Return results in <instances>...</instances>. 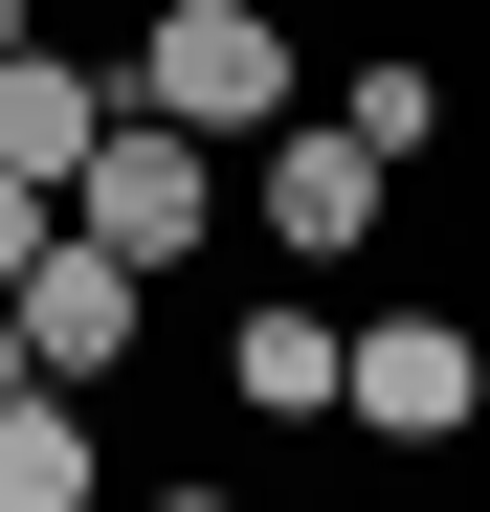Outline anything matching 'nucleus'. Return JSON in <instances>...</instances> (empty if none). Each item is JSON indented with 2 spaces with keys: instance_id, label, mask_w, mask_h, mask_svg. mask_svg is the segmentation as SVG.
Segmentation results:
<instances>
[{
  "instance_id": "1",
  "label": "nucleus",
  "mask_w": 490,
  "mask_h": 512,
  "mask_svg": "<svg viewBox=\"0 0 490 512\" xmlns=\"http://www.w3.org/2000/svg\"><path fill=\"white\" fill-rule=\"evenodd\" d=\"M112 90L179 112V134H290L312 112V45H290V0H134Z\"/></svg>"
},
{
  "instance_id": "2",
  "label": "nucleus",
  "mask_w": 490,
  "mask_h": 512,
  "mask_svg": "<svg viewBox=\"0 0 490 512\" xmlns=\"http://www.w3.org/2000/svg\"><path fill=\"white\" fill-rule=\"evenodd\" d=\"M67 223H90L112 268H156V290H179L201 245H223V134H179V112H112V134H90V179H67Z\"/></svg>"
},
{
  "instance_id": "3",
  "label": "nucleus",
  "mask_w": 490,
  "mask_h": 512,
  "mask_svg": "<svg viewBox=\"0 0 490 512\" xmlns=\"http://www.w3.org/2000/svg\"><path fill=\"white\" fill-rule=\"evenodd\" d=\"M245 156H268V179H245V245H268V268H357L379 201H401V156H357V112H290Z\"/></svg>"
},
{
  "instance_id": "4",
  "label": "nucleus",
  "mask_w": 490,
  "mask_h": 512,
  "mask_svg": "<svg viewBox=\"0 0 490 512\" xmlns=\"http://www.w3.org/2000/svg\"><path fill=\"white\" fill-rule=\"evenodd\" d=\"M468 423H490V334H468V312H357L335 446H468Z\"/></svg>"
},
{
  "instance_id": "5",
  "label": "nucleus",
  "mask_w": 490,
  "mask_h": 512,
  "mask_svg": "<svg viewBox=\"0 0 490 512\" xmlns=\"http://www.w3.org/2000/svg\"><path fill=\"white\" fill-rule=\"evenodd\" d=\"M0 312H23V379H67V401H112V379H134V334H156V268H112L90 223H45V268L0 290Z\"/></svg>"
},
{
  "instance_id": "6",
  "label": "nucleus",
  "mask_w": 490,
  "mask_h": 512,
  "mask_svg": "<svg viewBox=\"0 0 490 512\" xmlns=\"http://www.w3.org/2000/svg\"><path fill=\"white\" fill-rule=\"evenodd\" d=\"M335 379H357V312L335 290H245L223 312V401L245 423H335Z\"/></svg>"
},
{
  "instance_id": "7",
  "label": "nucleus",
  "mask_w": 490,
  "mask_h": 512,
  "mask_svg": "<svg viewBox=\"0 0 490 512\" xmlns=\"http://www.w3.org/2000/svg\"><path fill=\"white\" fill-rule=\"evenodd\" d=\"M112 112H134V90H112L90 45H0V179H45V201H67V179H90V134H112Z\"/></svg>"
},
{
  "instance_id": "8",
  "label": "nucleus",
  "mask_w": 490,
  "mask_h": 512,
  "mask_svg": "<svg viewBox=\"0 0 490 512\" xmlns=\"http://www.w3.org/2000/svg\"><path fill=\"white\" fill-rule=\"evenodd\" d=\"M0 512H112V446L67 379H0Z\"/></svg>"
},
{
  "instance_id": "9",
  "label": "nucleus",
  "mask_w": 490,
  "mask_h": 512,
  "mask_svg": "<svg viewBox=\"0 0 490 512\" xmlns=\"http://www.w3.org/2000/svg\"><path fill=\"white\" fill-rule=\"evenodd\" d=\"M312 112H357V156H424V134H446V67H424V45H357Z\"/></svg>"
},
{
  "instance_id": "10",
  "label": "nucleus",
  "mask_w": 490,
  "mask_h": 512,
  "mask_svg": "<svg viewBox=\"0 0 490 512\" xmlns=\"http://www.w3.org/2000/svg\"><path fill=\"white\" fill-rule=\"evenodd\" d=\"M45 223H67L45 179H0V290H23V268H45Z\"/></svg>"
},
{
  "instance_id": "11",
  "label": "nucleus",
  "mask_w": 490,
  "mask_h": 512,
  "mask_svg": "<svg viewBox=\"0 0 490 512\" xmlns=\"http://www.w3.org/2000/svg\"><path fill=\"white\" fill-rule=\"evenodd\" d=\"M0 45H45V0H0Z\"/></svg>"
},
{
  "instance_id": "12",
  "label": "nucleus",
  "mask_w": 490,
  "mask_h": 512,
  "mask_svg": "<svg viewBox=\"0 0 490 512\" xmlns=\"http://www.w3.org/2000/svg\"><path fill=\"white\" fill-rule=\"evenodd\" d=\"M156 512H245V490H156Z\"/></svg>"
},
{
  "instance_id": "13",
  "label": "nucleus",
  "mask_w": 490,
  "mask_h": 512,
  "mask_svg": "<svg viewBox=\"0 0 490 512\" xmlns=\"http://www.w3.org/2000/svg\"><path fill=\"white\" fill-rule=\"evenodd\" d=\"M0 379H23V312H0Z\"/></svg>"
}]
</instances>
